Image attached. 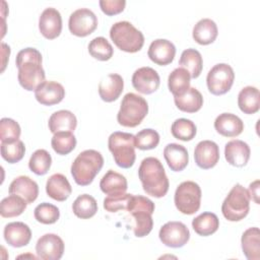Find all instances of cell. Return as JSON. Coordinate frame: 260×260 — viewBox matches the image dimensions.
Listing matches in <instances>:
<instances>
[{"label": "cell", "mask_w": 260, "mask_h": 260, "mask_svg": "<svg viewBox=\"0 0 260 260\" xmlns=\"http://www.w3.org/2000/svg\"><path fill=\"white\" fill-rule=\"evenodd\" d=\"M18 69V82L26 90H36L45 81V71L42 67V54L35 48L20 50L15 59Z\"/></svg>", "instance_id": "1"}, {"label": "cell", "mask_w": 260, "mask_h": 260, "mask_svg": "<svg viewBox=\"0 0 260 260\" xmlns=\"http://www.w3.org/2000/svg\"><path fill=\"white\" fill-rule=\"evenodd\" d=\"M138 177L147 195L161 198L168 193L169 179L164 166L156 157L148 156L141 161L138 169Z\"/></svg>", "instance_id": "2"}, {"label": "cell", "mask_w": 260, "mask_h": 260, "mask_svg": "<svg viewBox=\"0 0 260 260\" xmlns=\"http://www.w3.org/2000/svg\"><path fill=\"white\" fill-rule=\"evenodd\" d=\"M104 166V157L100 151L86 149L81 151L71 165V175L79 186L89 185Z\"/></svg>", "instance_id": "3"}, {"label": "cell", "mask_w": 260, "mask_h": 260, "mask_svg": "<svg viewBox=\"0 0 260 260\" xmlns=\"http://www.w3.org/2000/svg\"><path fill=\"white\" fill-rule=\"evenodd\" d=\"M154 203L147 197L141 195H132L128 203L127 210L135 219L134 235L137 238L147 236L153 226L152 213L154 211Z\"/></svg>", "instance_id": "4"}, {"label": "cell", "mask_w": 260, "mask_h": 260, "mask_svg": "<svg viewBox=\"0 0 260 260\" xmlns=\"http://www.w3.org/2000/svg\"><path fill=\"white\" fill-rule=\"evenodd\" d=\"M110 38L117 48L127 53H136L144 45V36L131 22H115L110 29Z\"/></svg>", "instance_id": "5"}, {"label": "cell", "mask_w": 260, "mask_h": 260, "mask_svg": "<svg viewBox=\"0 0 260 260\" xmlns=\"http://www.w3.org/2000/svg\"><path fill=\"white\" fill-rule=\"evenodd\" d=\"M135 136L131 133L116 131L108 139V147L117 166L123 169L131 168L136 158Z\"/></svg>", "instance_id": "6"}, {"label": "cell", "mask_w": 260, "mask_h": 260, "mask_svg": "<svg viewBox=\"0 0 260 260\" xmlns=\"http://www.w3.org/2000/svg\"><path fill=\"white\" fill-rule=\"evenodd\" d=\"M147 113L148 104L145 99L136 93L128 92L122 99L117 121L124 127L133 128L142 122Z\"/></svg>", "instance_id": "7"}, {"label": "cell", "mask_w": 260, "mask_h": 260, "mask_svg": "<svg viewBox=\"0 0 260 260\" xmlns=\"http://www.w3.org/2000/svg\"><path fill=\"white\" fill-rule=\"evenodd\" d=\"M250 195L241 184H236L221 205V212L230 221H240L247 216L250 210Z\"/></svg>", "instance_id": "8"}, {"label": "cell", "mask_w": 260, "mask_h": 260, "mask_svg": "<svg viewBox=\"0 0 260 260\" xmlns=\"http://www.w3.org/2000/svg\"><path fill=\"white\" fill-rule=\"evenodd\" d=\"M201 189L193 181L182 182L176 189L174 202L177 209L187 215L194 214L200 208Z\"/></svg>", "instance_id": "9"}, {"label": "cell", "mask_w": 260, "mask_h": 260, "mask_svg": "<svg viewBox=\"0 0 260 260\" xmlns=\"http://www.w3.org/2000/svg\"><path fill=\"white\" fill-rule=\"evenodd\" d=\"M234 79L235 73L232 66L226 63H218L207 73V88L214 95L224 94L231 89Z\"/></svg>", "instance_id": "10"}, {"label": "cell", "mask_w": 260, "mask_h": 260, "mask_svg": "<svg viewBox=\"0 0 260 260\" xmlns=\"http://www.w3.org/2000/svg\"><path fill=\"white\" fill-rule=\"evenodd\" d=\"M98 26V17L88 8H79L69 16L68 27L76 37H86L92 34Z\"/></svg>", "instance_id": "11"}, {"label": "cell", "mask_w": 260, "mask_h": 260, "mask_svg": "<svg viewBox=\"0 0 260 260\" xmlns=\"http://www.w3.org/2000/svg\"><path fill=\"white\" fill-rule=\"evenodd\" d=\"M159 240L164 245L171 248H181L190 239L187 225L181 221H168L158 232Z\"/></svg>", "instance_id": "12"}, {"label": "cell", "mask_w": 260, "mask_h": 260, "mask_svg": "<svg viewBox=\"0 0 260 260\" xmlns=\"http://www.w3.org/2000/svg\"><path fill=\"white\" fill-rule=\"evenodd\" d=\"M64 242L56 234H45L36 244L38 257L43 260H59L64 253Z\"/></svg>", "instance_id": "13"}, {"label": "cell", "mask_w": 260, "mask_h": 260, "mask_svg": "<svg viewBox=\"0 0 260 260\" xmlns=\"http://www.w3.org/2000/svg\"><path fill=\"white\" fill-rule=\"evenodd\" d=\"M160 83V78L156 70L145 66L136 69L132 75L133 87L143 94L154 92Z\"/></svg>", "instance_id": "14"}, {"label": "cell", "mask_w": 260, "mask_h": 260, "mask_svg": "<svg viewBox=\"0 0 260 260\" xmlns=\"http://www.w3.org/2000/svg\"><path fill=\"white\" fill-rule=\"evenodd\" d=\"M39 29L48 40L59 37L62 30V17L60 12L53 7L44 9L39 18Z\"/></svg>", "instance_id": "15"}, {"label": "cell", "mask_w": 260, "mask_h": 260, "mask_svg": "<svg viewBox=\"0 0 260 260\" xmlns=\"http://www.w3.org/2000/svg\"><path fill=\"white\" fill-rule=\"evenodd\" d=\"M194 158L200 169H211L218 162L219 147L214 141L202 140L195 147Z\"/></svg>", "instance_id": "16"}, {"label": "cell", "mask_w": 260, "mask_h": 260, "mask_svg": "<svg viewBox=\"0 0 260 260\" xmlns=\"http://www.w3.org/2000/svg\"><path fill=\"white\" fill-rule=\"evenodd\" d=\"M147 55L155 64L165 66L173 62L176 55V47L169 40L156 39L151 42Z\"/></svg>", "instance_id": "17"}, {"label": "cell", "mask_w": 260, "mask_h": 260, "mask_svg": "<svg viewBox=\"0 0 260 260\" xmlns=\"http://www.w3.org/2000/svg\"><path fill=\"white\" fill-rule=\"evenodd\" d=\"M65 96L63 85L57 81H44L35 90L36 100L44 106H53L62 102Z\"/></svg>", "instance_id": "18"}, {"label": "cell", "mask_w": 260, "mask_h": 260, "mask_svg": "<svg viewBox=\"0 0 260 260\" xmlns=\"http://www.w3.org/2000/svg\"><path fill=\"white\" fill-rule=\"evenodd\" d=\"M3 236L8 245L14 248L26 246L31 239L29 226L22 221H13L5 225Z\"/></svg>", "instance_id": "19"}, {"label": "cell", "mask_w": 260, "mask_h": 260, "mask_svg": "<svg viewBox=\"0 0 260 260\" xmlns=\"http://www.w3.org/2000/svg\"><path fill=\"white\" fill-rule=\"evenodd\" d=\"M251 150L249 145L240 139L229 141L224 146V156L228 162L234 167L242 168L247 165Z\"/></svg>", "instance_id": "20"}, {"label": "cell", "mask_w": 260, "mask_h": 260, "mask_svg": "<svg viewBox=\"0 0 260 260\" xmlns=\"http://www.w3.org/2000/svg\"><path fill=\"white\" fill-rule=\"evenodd\" d=\"M124 88V80L121 75L111 73L105 76L99 84L100 98L107 103L116 101L122 93Z\"/></svg>", "instance_id": "21"}, {"label": "cell", "mask_w": 260, "mask_h": 260, "mask_svg": "<svg viewBox=\"0 0 260 260\" xmlns=\"http://www.w3.org/2000/svg\"><path fill=\"white\" fill-rule=\"evenodd\" d=\"M214 128L217 133L224 137H236L243 132L244 123L242 119L235 114L222 113L216 117Z\"/></svg>", "instance_id": "22"}, {"label": "cell", "mask_w": 260, "mask_h": 260, "mask_svg": "<svg viewBox=\"0 0 260 260\" xmlns=\"http://www.w3.org/2000/svg\"><path fill=\"white\" fill-rule=\"evenodd\" d=\"M9 194L18 195L23 198L27 204L32 203L39 195L38 184L27 176L15 178L9 185Z\"/></svg>", "instance_id": "23"}, {"label": "cell", "mask_w": 260, "mask_h": 260, "mask_svg": "<svg viewBox=\"0 0 260 260\" xmlns=\"http://www.w3.org/2000/svg\"><path fill=\"white\" fill-rule=\"evenodd\" d=\"M164 156L169 168L174 172L183 171L189 162L188 150L178 143H169L164 149Z\"/></svg>", "instance_id": "24"}, {"label": "cell", "mask_w": 260, "mask_h": 260, "mask_svg": "<svg viewBox=\"0 0 260 260\" xmlns=\"http://www.w3.org/2000/svg\"><path fill=\"white\" fill-rule=\"evenodd\" d=\"M46 192L49 197L57 201H65L72 192L71 185L67 178L60 174L52 175L46 183Z\"/></svg>", "instance_id": "25"}, {"label": "cell", "mask_w": 260, "mask_h": 260, "mask_svg": "<svg viewBox=\"0 0 260 260\" xmlns=\"http://www.w3.org/2000/svg\"><path fill=\"white\" fill-rule=\"evenodd\" d=\"M48 126L53 134L63 131L73 132L77 126V119L72 112L60 110L50 116Z\"/></svg>", "instance_id": "26"}, {"label": "cell", "mask_w": 260, "mask_h": 260, "mask_svg": "<svg viewBox=\"0 0 260 260\" xmlns=\"http://www.w3.org/2000/svg\"><path fill=\"white\" fill-rule=\"evenodd\" d=\"M100 188L108 196L119 195L126 193L128 184L126 178L122 174L117 173L114 170H109L101 179Z\"/></svg>", "instance_id": "27"}, {"label": "cell", "mask_w": 260, "mask_h": 260, "mask_svg": "<svg viewBox=\"0 0 260 260\" xmlns=\"http://www.w3.org/2000/svg\"><path fill=\"white\" fill-rule=\"evenodd\" d=\"M218 35L216 23L210 18L200 19L193 27L192 36L199 45H209L213 43Z\"/></svg>", "instance_id": "28"}, {"label": "cell", "mask_w": 260, "mask_h": 260, "mask_svg": "<svg viewBox=\"0 0 260 260\" xmlns=\"http://www.w3.org/2000/svg\"><path fill=\"white\" fill-rule=\"evenodd\" d=\"M242 250L248 260L260 259V231L253 226L246 230L241 238Z\"/></svg>", "instance_id": "29"}, {"label": "cell", "mask_w": 260, "mask_h": 260, "mask_svg": "<svg viewBox=\"0 0 260 260\" xmlns=\"http://www.w3.org/2000/svg\"><path fill=\"white\" fill-rule=\"evenodd\" d=\"M174 102L180 111L195 113L203 106V96L197 88L189 87V89L183 94L174 96Z\"/></svg>", "instance_id": "30"}, {"label": "cell", "mask_w": 260, "mask_h": 260, "mask_svg": "<svg viewBox=\"0 0 260 260\" xmlns=\"http://www.w3.org/2000/svg\"><path fill=\"white\" fill-rule=\"evenodd\" d=\"M238 106L240 110L248 115L255 114L260 108V94L255 86H245L238 94Z\"/></svg>", "instance_id": "31"}, {"label": "cell", "mask_w": 260, "mask_h": 260, "mask_svg": "<svg viewBox=\"0 0 260 260\" xmlns=\"http://www.w3.org/2000/svg\"><path fill=\"white\" fill-rule=\"evenodd\" d=\"M179 65L182 68H185L189 73L191 78H197L202 71L203 60L199 51L189 48L181 54Z\"/></svg>", "instance_id": "32"}, {"label": "cell", "mask_w": 260, "mask_h": 260, "mask_svg": "<svg viewBox=\"0 0 260 260\" xmlns=\"http://www.w3.org/2000/svg\"><path fill=\"white\" fill-rule=\"evenodd\" d=\"M192 228L199 236L207 237L218 230L219 219L215 213L203 212L192 220Z\"/></svg>", "instance_id": "33"}, {"label": "cell", "mask_w": 260, "mask_h": 260, "mask_svg": "<svg viewBox=\"0 0 260 260\" xmlns=\"http://www.w3.org/2000/svg\"><path fill=\"white\" fill-rule=\"evenodd\" d=\"M190 73L182 67L174 69L168 78V86L174 96H178L186 92L190 87Z\"/></svg>", "instance_id": "34"}, {"label": "cell", "mask_w": 260, "mask_h": 260, "mask_svg": "<svg viewBox=\"0 0 260 260\" xmlns=\"http://www.w3.org/2000/svg\"><path fill=\"white\" fill-rule=\"evenodd\" d=\"M72 211L81 219L90 218L98 211L96 200L88 194L79 195L72 204Z\"/></svg>", "instance_id": "35"}, {"label": "cell", "mask_w": 260, "mask_h": 260, "mask_svg": "<svg viewBox=\"0 0 260 260\" xmlns=\"http://www.w3.org/2000/svg\"><path fill=\"white\" fill-rule=\"evenodd\" d=\"M26 201L18 195L10 194L2 199L0 203V214L2 217L10 218L20 215L26 208Z\"/></svg>", "instance_id": "36"}, {"label": "cell", "mask_w": 260, "mask_h": 260, "mask_svg": "<svg viewBox=\"0 0 260 260\" xmlns=\"http://www.w3.org/2000/svg\"><path fill=\"white\" fill-rule=\"evenodd\" d=\"M51 145L57 154L66 155L75 148L76 138L72 132H57L51 139Z\"/></svg>", "instance_id": "37"}, {"label": "cell", "mask_w": 260, "mask_h": 260, "mask_svg": "<svg viewBox=\"0 0 260 260\" xmlns=\"http://www.w3.org/2000/svg\"><path fill=\"white\" fill-rule=\"evenodd\" d=\"M88 53L94 59L100 61H108L113 57L114 49L106 38L96 37L89 42Z\"/></svg>", "instance_id": "38"}, {"label": "cell", "mask_w": 260, "mask_h": 260, "mask_svg": "<svg viewBox=\"0 0 260 260\" xmlns=\"http://www.w3.org/2000/svg\"><path fill=\"white\" fill-rule=\"evenodd\" d=\"M196 125L189 119L180 118L173 122L171 126L172 135L182 141H190L196 135Z\"/></svg>", "instance_id": "39"}, {"label": "cell", "mask_w": 260, "mask_h": 260, "mask_svg": "<svg viewBox=\"0 0 260 260\" xmlns=\"http://www.w3.org/2000/svg\"><path fill=\"white\" fill-rule=\"evenodd\" d=\"M52 165L51 154L46 149H37L30 156L28 161L29 170L38 176L48 173Z\"/></svg>", "instance_id": "40"}, {"label": "cell", "mask_w": 260, "mask_h": 260, "mask_svg": "<svg viewBox=\"0 0 260 260\" xmlns=\"http://www.w3.org/2000/svg\"><path fill=\"white\" fill-rule=\"evenodd\" d=\"M34 215L39 222L44 224H52L59 219L60 211L59 208L54 204L43 202L35 208Z\"/></svg>", "instance_id": "41"}, {"label": "cell", "mask_w": 260, "mask_h": 260, "mask_svg": "<svg viewBox=\"0 0 260 260\" xmlns=\"http://www.w3.org/2000/svg\"><path fill=\"white\" fill-rule=\"evenodd\" d=\"M25 153V146L21 140L12 143L1 142V156L9 164H15L22 159Z\"/></svg>", "instance_id": "42"}, {"label": "cell", "mask_w": 260, "mask_h": 260, "mask_svg": "<svg viewBox=\"0 0 260 260\" xmlns=\"http://www.w3.org/2000/svg\"><path fill=\"white\" fill-rule=\"evenodd\" d=\"M21 130L19 124L10 118H2L0 121V139L4 143H12L18 140Z\"/></svg>", "instance_id": "43"}, {"label": "cell", "mask_w": 260, "mask_h": 260, "mask_svg": "<svg viewBox=\"0 0 260 260\" xmlns=\"http://www.w3.org/2000/svg\"><path fill=\"white\" fill-rule=\"evenodd\" d=\"M135 147L140 150H148L155 148L159 143V134L157 131L147 128L140 130L135 135Z\"/></svg>", "instance_id": "44"}, {"label": "cell", "mask_w": 260, "mask_h": 260, "mask_svg": "<svg viewBox=\"0 0 260 260\" xmlns=\"http://www.w3.org/2000/svg\"><path fill=\"white\" fill-rule=\"evenodd\" d=\"M132 194L123 193L119 195H110L104 199V208L109 212H117L121 209H126Z\"/></svg>", "instance_id": "45"}, {"label": "cell", "mask_w": 260, "mask_h": 260, "mask_svg": "<svg viewBox=\"0 0 260 260\" xmlns=\"http://www.w3.org/2000/svg\"><path fill=\"white\" fill-rule=\"evenodd\" d=\"M100 7L107 15H115L122 12L125 8V0H101L99 2Z\"/></svg>", "instance_id": "46"}, {"label": "cell", "mask_w": 260, "mask_h": 260, "mask_svg": "<svg viewBox=\"0 0 260 260\" xmlns=\"http://www.w3.org/2000/svg\"><path fill=\"white\" fill-rule=\"evenodd\" d=\"M248 193L256 204H259V180H255L249 186Z\"/></svg>", "instance_id": "47"}, {"label": "cell", "mask_w": 260, "mask_h": 260, "mask_svg": "<svg viewBox=\"0 0 260 260\" xmlns=\"http://www.w3.org/2000/svg\"><path fill=\"white\" fill-rule=\"evenodd\" d=\"M1 53H2V69L1 71L3 72L7 63V59L9 58V54H10V48L8 45H6L5 43H1Z\"/></svg>", "instance_id": "48"}]
</instances>
